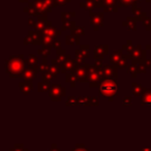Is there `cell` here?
<instances>
[{
  "mask_svg": "<svg viewBox=\"0 0 151 151\" xmlns=\"http://www.w3.org/2000/svg\"><path fill=\"white\" fill-rule=\"evenodd\" d=\"M116 91H117V84L113 81H106L101 86V92L105 95L115 94Z\"/></svg>",
  "mask_w": 151,
  "mask_h": 151,
  "instance_id": "obj_1",
  "label": "cell"
}]
</instances>
